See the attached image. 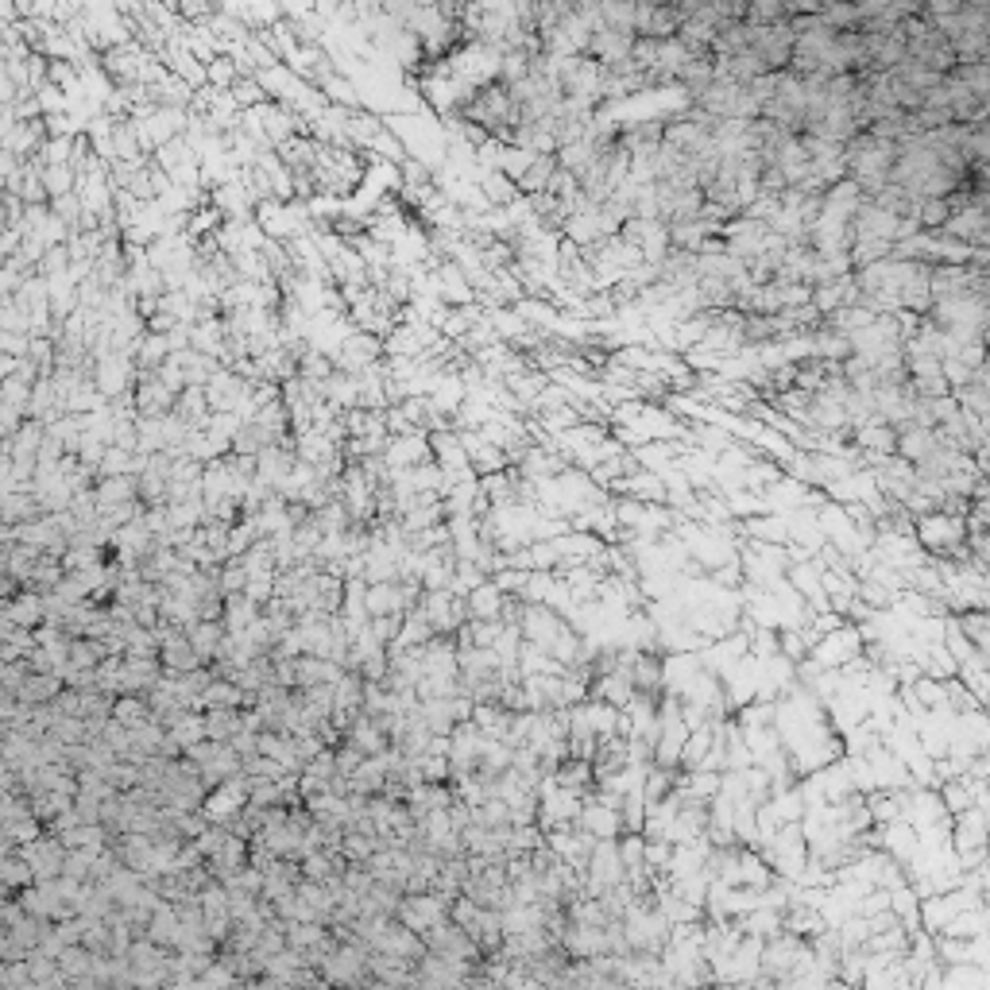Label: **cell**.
<instances>
[{
	"label": "cell",
	"instance_id": "obj_1",
	"mask_svg": "<svg viewBox=\"0 0 990 990\" xmlns=\"http://www.w3.org/2000/svg\"><path fill=\"white\" fill-rule=\"evenodd\" d=\"M136 376H140V368H136V356H128V352H109V356L93 360V383L109 403L136 395Z\"/></svg>",
	"mask_w": 990,
	"mask_h": 990
},
{
	"label": "cell",
	"instance_id": "obj_2",
	"mask_svg": "<svg viewBox=\"0 0 990 990\" xmlns=\"http://www.w3.org/2000/svg\"><path fill=\"white\" fill-rule=\"evenodd\" d=\"M248 778H229V782H221L217 789H209V797H205L202 813L209 816V824H229L233 816H240L248 809Z\"/></svg>",
	"mask_w": 990,
	"mask_h": 990
},
{
	"label": "cell",
	"instance_id": "obj_3",
	"mask_svg": "<svg viewBox=\"0 0 990 990\" xmlns=\"http://www.w3.org/2000/svg\"><path fill=\"white\" fill-rule=\"evenodd\" d=\"M20 855L31 863L35 882H51V878H62V871H66V844H62L55 832H47L43 840L20 847Z\"/></svg>",
	"mask_w": 990,
	"mask_h": 990
},
{
	"label": "cell",
	"instance_id": "obj_4",
	"mask_svg": "<svg viewBox=\"0 0 990 990\" xmlns=\"http://www.w3.org/2000/svg\"><path fill=\"white\" fill-rule=\"evenodd\" d=\"M175 403L178 395L155 372L136 376V414L140 418H167V414H175Z\"/></svg>",
	"mask_w": 990,
	"mask_h": 990
},
{
	"label": "cell",
	"instance_id": "obj_5",
	"mask_svg": "<svg viewBox=\"0 0 990 990\" xmlns=\"http://www.w3.org/2000/svg\"><path fill=\"white\" fill-rule=\"evenodd\" d=\"M383 461H387L391 472H410V468H418V465H430V461H434L430 437H391Z\"/></svg>",
	"mask_w": 990,
	"mask_h": 990
},
{
	"label": "cell",
	"instance_id": "obj_6",
	"mask_svg": "<svg viewBox=\"0 0 990 990\" xmlns=\"http://www.w3.org/2000/svg\"><path fill=\"white\" fill-rule=\"evenodd\" d=\"M298 465H302V461H298V453H294V441L291 445H267L260 457H256V468H260V476H256V480L271 484V488L279 492V488L291 480V472Z\"/></svg>",
	"mask_w": 990,
	"mask_h": 990
},
{
	"label": "cell",
	"instance_id": "obj_7",
	"mask_svg": "<svg viewBox=\"0 0 990 990\" xmlns=\"http://www.w3.org/2000/svg\"><path fill=\"white\" fill-rule=\"evenodd\" d=\"M0 619H8V623H16V627H24V631H39L43 623H47V612H43V596L39 592H31L24 588L16 600H4V608H0Z\"/></svg>",
	"mask_w": 990,
	"mask_h": 990
},
{
	"label": "cell",
	"instance_id": "obj_8",
	"mask_svg": "<svg viewBox=\"0 0 990 990\" xmlns=\"http://www.w3.org/2000/svg\"><path fill=\"white\" fill-rule=\"evenodd\" d=\"M345 743L356 747L364 758H376V755H383V751H391V735L379 728L372 716H356V724L345 731Z\"/></svg>",
	"mask_w": 990,
	"mask_h": 990
},
{
	"label": "cell",
	"instance_id": "obj_9",
	"mask_svg": "<svg viewBox=\"0 0 990 990\" xmlns=\"http://www.w3.org/2000/svg\"><path fill=\"white\" fill-rule=\"evenodd\" d=\"M66 407H62V395L59 387H55V376H43L35 387H31V414L35 422H43V426H51V422H59Z\"/></svg>",
	"mask_w": 990,
	"mask_h": 990
},
{
	"label": "cell",
	"instance_id": "obj_10",
	"mask_svg": "<svg viewBox=\"0 0 990 990\" xmlns=\"http://www.w3.org/2000/svg\"><path fill=\"white\" fill-rule=\"evenodd\" d=\"M465 604H468V619H472V623H503V604H507V596L495 588V581H484L472 596H468Z\"/></svg>",
	"mask_w": 990,
	"mask_h": 990
},
{
	"label": "cell",
	"instance_id": "obj_11",
	"mask_svg": "<svg viewBox=\"0 0 990 990\" xmlns=\"http://www.w3.org/2000/svg\"><path fill=\"white\" fill-rule=\"evenodd\" d=\"M97 503L101 511H113V507H124V503H140V476H109V480H97Z\"/></svg>",
	"mask_w": 990,
	"mask_h": 990
},
{
	"label": "cell",
	"instance_id": "obj_12",
	"mask_svg": "<svg viewBox=\"0 0 990 990\" xmlns=\"http://www.w3.org/2000/svg\"><path fill=\"white\" fill-rule=\"evenodd\" d=\"M0 519L4 526H24V523H35V519H43V507H39V499L35 492H8L0 495Z\"/></svg>",
	"mask_w": 990,
	"mask_h": 990
},
{
	"label": "cell",
	"instance_id": "obj_13",
	"mask_svg": "<svg viewBox=\"0 0 990 990\" xmlns=\"http://www.w3.org/2000/svg\"><path fill=\"white\" fill-rule=\"evenodd\" d=\"M263 619V604H256L252 596L236 592V596H225V631L229 635H244L252 623Z\"/></svg>",
	"mask_w": 990,
	"mask_h": 990
},
{
	"label": "cell",
	"instance_id": "obj_14",
	"mask_svg": "<svg viewBox=\"0 0 990 990\" xmlns=\"http://www.w3.org/2000/svg\"><path fill=\"white\" fill-rule=\"evenodd\" d=\"M480 190H484V198L492 202V209H511V205L523 198V190H519V182H511V178L503 175V171H480Z\"/></svg>",
	"mask_w": 990,
	"mask_h": 990
},
{
	"label": "cell",
	"instance_id": "obj_15",
	"mask_svg": "<svg viewBox=\"0 0 990 990\" xmlns=\"http://www.w3.org/2000/svg\"><path fill=\"white\" fill-rule=\"evenodd\" d=\"M190 642H194V650H198V658H202V666H213L217 662V654H221V642H225V623L221 619H202L194 631H186Z\"/></svg>",
	"mask_w": 990,
	"mask_h": 990
},
{
	"label": "cell",
	"instance_id": "obj_16",
	"mask_svg": "<svg viewBox=\"0 0 990 990\" xmlns=\"http://www.w3.org/2000/svg\"><path fill=\"white\" fill-rule=\"evenodd\" d=\"M244 731V708H213L205 712V735L213 743H233Z\"/></svg>",
	"mask_w": 990,
	"mask_h": 990
},
{
	"label": "cell",
	"instance_id": "obj_17",
	"mask_svg": "<svg viewBox=\"0 0 990 990\" xmlns=\"http://www.w3.org/2000/svg\"><path fill=\"white\" fill-rule=\"evenodd\" d=\"M175 414L186 422V426H190V430H205V426H209V418H213L209 399H205V387H186V391L178 395Z\"/></svg>",
	"mask_w": 990,
	"mask_h": 990
},
{
	"label": "cell",
	"instance_id": "obj_18",
	"mask_svg": "<svg viewBox=\"0 0 990 990\" xmlns=\"http://www.w3.org/2000/svg\"><path fill=\"white\" fill-rule=\"evenodd\" d=\"M368 612H372V619H379V615H407V604H403V588H399V581L368 584Z\"/></svg>",
	"mask_w": 990,
	"mask_h": 990
},
{
	"label": "cell",
	"instance_id": "obj_19",
	"mask_svg": "<svg viewBox=\"0 0 990 990\" xmlns=\"http://www.w3.org/2000/svg\"><path fill=\"white\" fill-rule=\"evenodd\" d=\"M62 689H66V681L55 677V673H31L28 685L20 689V700L31 704V708H39V704H55L62 697Z\"/></svg>",
	"mask_w": 990,
	"mask_h": 990
},
{
	"label": "cell",
	"instance_id": "obj_20",
	"mask_svg": "<svg viewBox=\"0 0 990 990\" xmlns=\"http://www.w3.org/2000/svg\"><path fill=\"white\" fill-rule=\"evenodd\" d=\"M0 878H4V890H8V898H16L20 890H28L35 886V871H31V863L20 855V851H12V855H4V867H0Z\"/></svg>",
	"mask_w": 990,
	"mask_h": 990
},
{
	"label": "cell",
	"instance_id": "obj_21",
	"mask_svg": "<svg viewBox=\"0 0 990 990\" xmlns=\"http://www.w3.org/2000/svg\"><path fill=\"white\" fill-rule=\"evenodd\" d=\"M561 171L557 167V155H538L534 159V167L526 171L523 175V182H519V190H523V198H534V194H546L550 190V182H554V175Z\"/></svg>",
	"mask_w": 990,
	"mask_h": 990
},
{
	"label": "cell",
	"instance_id": "obj_22",
	"mask_svg": "<svg viewBox=\"0 0 990 990\" xmlns=\"http://www.w3.org/2000/svg\"><path fill=\"white\" fill-rule=\"evenodd\" d=\"M167 739L178 743L182 751H190V747L205 743V739H209V735H205V712H190V716H182L175 728L167 731Z\"/></svg>",
	"mask_w": 990,
	"mask_h": 990
},
{
	"label": "cell",
	"instance_id": "obj_23",
	"mask_svg": "<svg viewBox=\"0 0 990 990\" xmlns=\"http://www.w3.org/2000/svg\"><path fill=\"white\" fill-rule=\"evenodd\" d=\"M109 658L101 639H74L70 642V666L74 670H101V662Z\"/></svg>",
	"mask_w": 990,
	"mask_h": 990
},
{
	"label": "cell",
	"instance_id": "obj_24",
	"mask_svg": "<svg viewBox=\"0 0 990 990\" xmlns=\"http://www.w3.org/2000/svg\"><path fill=\"white\" fill-rule=\"evenodd\" d=\"M229 93H233V101L240 105V113H252V109L271 105V97H267V89L260 86V78H240Z\"/></svg>",
	"mask_w": 990,
	"mask_h": 990
},
{
	"label": "cell",
	"instance_id": "obj_25",
	"mask_svg": "<svg viewBox=\"0 0 990 990\" xmlns=\"http://www.w3.org/2000/svg\"><path fill=\"white\" fill-rule=\"evenodd\" d=\"M113 720L124 724V728H140L151 720V700L147 697H120L117 700V712H113Z\"/></svg>",
	"mask_w": 990,
	"mask_h": 990
},
{
	"label": "cell",
	"instance_id": "obj_26",
	"mask_svg": "<svg viewBox=\"0 0 990 990\" xmlns=\"http://www.w3.org/2000/svg\"><path fill=\"white\" fill-rule=\"evenodd\" d=\"M43 186L55 198H66V194H78V171L74 167H43Z\"/></svg>",
	"mask_w": 990,
	"mask_h": 990
},
{
	"label": "cell",
	"instance_id": "obj_27",
	"mask_svg": "<svg viewBox=\"0 0 990 990\" xmlns=\"http://www.w3.org/2000/svg\"><path fill=\"white\" fill-rule=\"evenodd\" d=\"M136 437H140V453H144V457L167 453V441H163V418H136Z\"/></svg>",
	"mask_w": 990,
	"mask_h": 990
},
{
	"label": "cell",
	"instance_id": "obj_28",
	"mask_svg": "<svg viewBox=\"0 0 990 990\" xmlns=\"http://www.w3.org/2000/svg\"><path fill=\"white\" fill-rule=\"evenodd\" d=\"M132 465H136V453H128V449H120V445H109L105 461L97 468V480H109V476H136Z\"/></svg>",
	"mask_w": 990,
	"mask_h": 990
},
{
	"label": "cell",
	"instance_id": "obj_29",
	"mask_svg": "<svg viewBox=\"0 0 990 990\" xmlns=\"http://www.w3.org/2000/svg\"><path fill=\"white\" fill-rule=\"evenodd\" d=\"M70 267H74V256H70L66 244H59V248H47V256L39 260L35 275L39 279H59V275H70Z\"/></svg>",
	"mask_w": 990,
	"mask_h": 990
},
{
	"label": "cell",
	"instance_id": "obj_30",
	"mask_svg": "<svg viewBox=\"0 0 990 990\" xmlns=\"http://www.w3.org/2000/svg\"><path fill=\"white\" fill-rule=\"evenodd\" d=\"M205 74H209V86L221 89V93H229V89L240 82V66H236V59H229V55H221L217 62H209V66H205Z\"/></svg>",
	"mask_w": 990,
	"mask_h": 990
},
{
	"label": "cell",
	"instance_id": "obj_31",
	"mask_svg": "<svg viewBox=\"0 0 990 990\" xmlns=\"http://www.w3.org/2000/svg\"><path fill=\"white\" fill-rule=\"evenodd\" d=\"M31 677V662H4L0 666V689L4 697H20V689L28 685Z\"/></svg>",
	"mask_w": 990,
	"mask_h": 990
},
{
	"label": "cell",
	"instance_id": "obj_32",
	"mask_svg": "<svg viewBox=\"0 0 990 990\" xmlns=\"http://www.w3.org/2000/svg\"><path fill=\"white\" fill-rule=\"evenodd\" d=\"M248 588V569H244V561L233 557V561H225L221 565V592L225 596H236V592H244Z\"/></svg>",
	"mask_w": 990,
	"mask_h": 990
},
{
	"label": "cell",
	"instance_id": "obj_33",
	"mask_svg": "<svg viewBox=\"0 0 990 990\" xmlns=\"http://www.w3.org/2000/svg\"><path fill=\"white\" fill-rule=\"evenodd\" d=\"M159 379H163V383H167V387H171L175 395H182V391L190 387V379H186V368H182V360H178V356H171V360H167V364L159 368Z\"/></svg>",
	"mask_w": 990,
	"mask_h": 990
},
{
	"label": "cell",
	"instance_id": "obj_34",
	"mask_svg": "<svg viewBox=\"0 0 990 990\" xmlns=\"http://www.w3.org/2000/svg\"><path fill=\"white\" fill-rule=\"evenodd\" d=\"M31 349V337L28 333H0V352L4 356H16V360H24Z\"/></svg>",
	"mask_w": 990,
	"mask_h": 990
}]
</instances>
